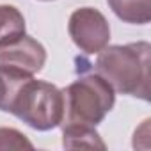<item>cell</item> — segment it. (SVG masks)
I'll list each match as a JSON object with an SVG mask.
<instances>
[{
	"label": "cell",
	"instance_id": "obj_5",
	"mask_svg": "<svg viewBox=\"0 0 151 151\" xmlns=\"http://www.w3.org/2000/svg\"><path fill=\"white\" fill-rule=\"evenodd\" d=\"M46 62L45 46L34 37L22 34L11 41L0 43V66L14 68L25 73H39Z\"/></svg>",
	"mask_w": 151,
	"mask_h": 151
},
{
	"label": "cell",
	"instance_id": "obj_4",
	"mask_svg": "<svg viewBox=\"0 0 151 151\" xmlns=\"http://www.w3.org/2000/svg\"><path fill=\"white\" fill-rule=\"evenodd\" d=\"M73 43L86 53L101 52L110 39V27L105 16L93 7H80L69 16L68 23Z\"/></svg>",
	"mask_w": 151,
	"mask_h": 151
},
{
	"label": "cell",
	"instance_id": "obj_8",
	"mask_svg": "<svg viewBox=\"0 0 151 151\" xmlns=\"http://www.w3.org/2000/svg\"><path fill=\"white\" fill-rule=\"evenodd\" d=\"M25 34V18L14 6L0 4V43Z\"/></svg>",
	"mask_w": 151,
	"mask_h": 151
},
{
	"label": "cell",
	"instance_id": "obj_3",
	"mask_svg": "<svg viewBox=\"0 0 151 151\" xmlns=\"http://www.w3.org/2000/svg\"><path fill=\"white\" fill-rule=\"evenodd\" d=\"M64 117L60 124L96 126L112 110L116 94L112 86L98 73L86 75L64 91Z\"/></svg>",
	"mask_w": 151,
	"mask_h": 151
},
{
	"label": "cell",
	"instance_id": "obj_7",
	"mask_svg": "<svg viewBox=\"0 0 151 151\" xmlns=\"http://www.w3.org/2000/svg\"><path fill=\"white\" fill-rule=\"evenodd\" d=\"M114 14L133 25H146L151 20V0H107Z\"/></svg>",
	"mask_w": 151,
	"mask_h": 151
},
{
	"label": "cell",
	"instance_id": "obj_2",
	"mask_svg": "<svg viewBox=\"0 0 151 151\" xmlns=\"http://www.w3.org/2000/svg\"><path fill=\"white\" fill-rule=\"evenodd\" d=\"M149 53L151 46L146 41L103 48L98 52L96 73L112 86L114 91L147 101Z\"/></svg>",
	"mask_w": 151,
	"mask_h": 151
},
{
	"label": "cell",
	"instance_id": "obj_1",
	"mask_svg": "<svg viewBox=\"0 0 151 151\" xmlns=\"http://www.w3.org/2000/svg\"><path fill=\"white\" fill-rule=\"evenodd\" d=\"M0 110L14 114L34 130L57 128L64 117V94L30 73L0 66Z\"/></svg>",
	"mask_w": 151,
	"mask_h": 151
},
{
	"label": "cell",
	"instance_id": "obj_9",
	"mask_svg": "<svg viewBox=\"0 0 151 151\" xmlns=\"http://www.w3.org/2000/svg\"><path fill=\"white\" fill-rule=\"evenodd\" d=\"M32 142L14 128H0V149H32Z\"/></svg>",
	"mask_w": 151,
	"mask_h": 151
},
{
	"label": "cell",
	"instance_id": "obj_6",
	"mask_svg": "<svg viewBox=\"0 0 151 151\" xmlns=\"http://www.w3.org/2000/svg\"><path fill=\"white\" fill-rule=\"evenodd\" d=\"M62 144L64 147H89V149H105V142L94 126L86 124H62Z\"/></svg>",
	"mask_w": 151,
	"mask_h": 151
}]
</instances>
